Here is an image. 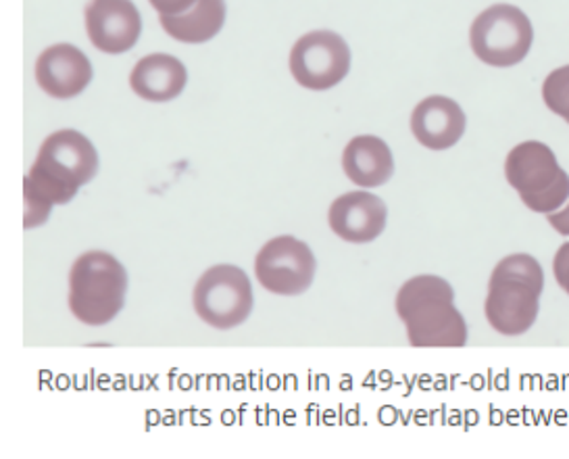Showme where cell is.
Instances as JSON below:
<instances>
[{"label":"cell","mask_w":569,"mask_h":459,"mask_svg":"<svg viewBox=\"0 0 569 459\" xmlns=\"http://www.w3.org/2000/svg\"><path fill=\"white\" fill-rule=\"evenodd\" d=\"M92 63L73 44H54L36 61V82L54 99H73L92 82Z\"/></svg>","instance_id":"obj_12"},{"label":"cell","mask_w":569,"mask_h":459,"mask_svg":"<svg viewBox=\"0 0 569 459\" xmlns=\"http://www.w3.org/2000/svg\"><path fill=\"white\" fill-rule=\"evenodd\" d=\"M328 221L336 237L355 245H366L385 232L388 207L368 190L347 192L330 204Z\"/></svg>","instance_id":"obj_11"},{"label":"cell","mask_w":569,"mask_h":459,"mask_svg":"<svg viewBox=\"0 0 569 459\" xmlns=\"http://www.w3.org/2000/svg\"><path fill=\"white\" fill-rule=\"evenodd\" d=\"M226 11V0H197L182 16H161V26L178 42L202 44L221 32Z\"/></svg>","instance_id":"obj_16"},{"label":"cell","mask_w":569,"mask_h":459,"mask_svg":"<svg viewBox=\"0 0 569 459\" xmlns=\"http://www.w3.org/2000/svg\"><path fill=\"white\" fill-rule=\"evenodd\" d=\"M99 171L94 144L76 130H59L38 151L23 180V226L38 228L49 220L54 204H66Z\"/></svg>","instance_id":"obj_1"},{"label":"cell","mask_w":569,"mask_h":459,"mask_svg":"<svg viewBox=\"0 0 569 459\" xmlns=\"http://www.w3.org/2000/svg\"><path fill=\"white\" fill-rule=\"evenodd\" d=\"M507 182L530 211L549 216L569 199V176L545 142L526 140L505 159Z\"/></svg>","instance_id":"obj_5"},{"label":"cell","mask_w":569,"mask_h":459,"mask_svg":"<svg viewBox=\"0 0 569 459\" xmlns=\"http://www.w3.org/2000/svg\"><path fill=\"white\" fill-rule=\"evenodd\" d=\"M535 42L528 16L513 4H492L473 19L469 44L473 54L490 68H513L521 63Z\"/></svg>","instance_id":"obj_6"},{"label":"cell","mask_w":569,"mask_h":459,"mask_svg":"<svg viewBox=\"0 0 569 459\" xmlns=\"http://www.w3.org/2000/svg\"><path fill=\"white\" fill-rule=\"evenodd\" d=\"M128 272L116 257L104 251H88L78 257L69 272V309L88 326H104L116 320L126 306Z\"/></svg>","instance_id":"obj_4"},{"label":"cell","mask_w":569,"mask_h":459,"mask_svg":"<svg viewBox=\"0 0 569 459\" xmlns=\"http://www.w3.org/2000/svg\"><path fill=\"white\" fill-rule=\"evenodd\" d=\"M342 170L357 187H382L395 173L392 151L382 138L355 137L342 153Z\"/></svg>","instance_id":"obj_15"},{"label":"cell","mask_w":569,"mask_h":459,"mask_svg":"<svg viewBox=\"0 0 569 459\" xmlns=\"http://www.w3.org/2000/svg\"><path fill=\"white\" fill-rule=\"evenodd\" d=\"M159 16H182L197 0H149Z\"/></svg>","instance_id":"obj_19"},{"label":"cell","mask_w":569,"mask_h":459,"mask_svg":"<svg viewBox=\"0 0 569 459\" xmlns=\"http://www.w3.org/2000/svg\"><path fill=\"white\" fill-rule=\"evenodd\" d=\"M192 303L202 322L230 330L247 322L254 307L251 278L236 266H213L194 287Z\"/></svg>","instance_id":"obj_7"},{"label":"cell","mask_w":569,"mask_h":459,"mask_svg":"<svg viewBox=\"0 0 569 459\" xmlns=\"http://www.w3.org/2000/svg\"><path fill=\"white\" fill-rule=\"evenodd\" d=\"M466 113L449 97H428L411 113V132L430 151H447L466 134Z\"/></svg>","instance_id":"obj_13"},{"label":"cell","mask_w":569,"mask_h":459,"mask_svg":"<svg viewBox=\"0 0 569 459\" xmlns=\"http://www.w3.org/2000/svg\"><path fill=\"white\" fill-rule=\"evenodd\" d=\"M316 270V256L295 237L271 239L254 257V276L259 285L282 297L302 295L311 287Z\"/></svg>","instance_id":"obj_9"},{"label":"cell","mask_w":569,"mask_h":459,"mask_svg":"<svg viewBox=\"0 0 569 459\" xmlns=\"http://www.w3.org/2000/svg\"><path fill=\"white\" fill-rule=\"evenodd\" d=\"M84 16L90 42L107 54L134 49L142 34V19L132 0H90Z\"/></svg>","instance_id":"obj_10"},{"label":"cell","mask_w":569,"mask_h":459,"mask_svg":"<svg viewBox=\"0 0 569 459\" xmlns=\"http://www.w3.org/2000/svg\"><path fill=\"white\" fill-rule=\"evenodd\" d=\"M545 290V272L535 257H505L490 273L485 313L488 323L505 337L526 335L535 326Z\"/></svg>","instance_id":"obj_3"},{"label":"cell","mask_w":569,"mask_h":459,"mask_svg":"<svg viewBox=\"0 0 569 459\" xmlns=\"http://www.w3.org/2000/svg\"><path fill=\"white\" fill-rule=\"evenodd\" d=\"M542 99L555 116L569 123V66L555 69L547 76L542 84Z\"/></svg>","instance_id":"obj_17"},{"label":"cell","mask_w":569,"mask_h":459,"mask_svg":"<svg viewBox=\"0 0 569 459\" xmlns=\"http://www.w3.org/2000/svg\"><path fill=\"white\" fill-rule=\"evenodd\" d=\"M351 69V49L342 36L316 30L301 36L290 51V71L307 90H330Z\"/></svg>","instance_id":"obj_8"},{"label":"cell","mask_w":569,"mask_h":459,"mask_svg":"<svg viewBox=\"0 0 569 459\" xmlns=\"http://www.w3.org/2000/svg\"><path fill=\"white\" fill-rule=\"evenodd\" d=\"M547 221L551 223L552 230H557V232L563 235V237H569V199L568 203L563 204L561 209L549 213Z\"/></svg>","instance_id":"obj_20"},{"label":"cell","mask_w":569,"mask_h":459,"mask_svg":"<svg viewBox=\"0 0 569 459\" xmlns=\"http://www.w3.org/2000/svg\"><path fill=\"white\" fill-rule=\"evenodd\" d=\"M552 273L557 285L569 295V242L561 245L552 259Z\"/></svg>","instance_id":"obj_18"},{"label":"cell","mask_w":569,"mask_h":459,"mask_svg":"<svg viewBox=\"0 0 569 459\" xmlns=\"http://www.w3.org/2000/svg\"><path fill=\"white\" fill-rule=\"evenodd\" d=\"M188 84L184 63L166 52L147 54L130 73V86L144 101L168 102L182 94Z\"/></svg>","instance_id":"obj_14"},{"label":"cell","mask_w":569,"mask_h":459,"mask_svg":"<svg viewBox=\"0 0 569 459\" xmlns=\"http://www.w3.org/2000/svg\"><path fill=\"white\" fill-rule=\"evenodd\" d=\"M397 313L411 347H466L468 323L455 307V290L445 278L421 273L402 285Z\"/></svg>","instance_id":"obj_2"}]
</instances>
